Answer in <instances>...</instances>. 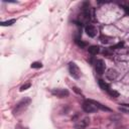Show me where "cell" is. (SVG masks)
I'll return each instance as SVG.
<instances>
[{
    "label": "cell",
    "instance_id": "6da1fadb",
    "mask_svg": "<svg viewBox=\"0 0 129 129\" xmlns=\"http://www.w3.org/2000/svg\"><path fill=\"white\" fill-rule=\"evenodd\" d=\"M29 103H30V99H29V98H24V99H22L19 103L16 104L13 113H14L15 115L20 114L21 112H23V111L27 108V106L29 105Z\"/></svg>",
    "mask_w": 129,
    "mask_h": 129
},
{
    "label": "cell",
    "instance_id": "7a4b0ae2",
    "mask_svg": "<svg viewBox=\"0 0 129 129\" xmlns=\"http://www.w3.org/2000/svg\"><path fill=\"white\" fill-rule=\"evenodd\" d=\"M83 110L86 113H94V112H97L99 109L96 107V105L93 103L92 100H87L83 103Z\"/></svg>",
    "mask_w": 129,
    "mask_h": 129
},
{
    "label": "cell",
    "instance_id": "3957f363",
    "mask_svg": "<svg viewBox=\"0 0 129 129\" xmlns=\"http://www.w3.org/2000/svg\"><path fill=\"white\" fill-rule=\"evenodd\" d=\"M69 70H70V74L73 78L75 79H79L81 76V70L79 69V67L75 63V62H70L69 64Z\"/></svg>",
    "mask_w": 129,
    "mask_h": 129
},
{
    "label": "cell",
    "instance_id": "277c9868",
    "mask_svg": "<svg viewBox=\"0 0 129 129\" xmlns=\"http://www.w3.org/2000/svg\"><path fill=\"white\" fill-rule=\"evenodd\" d=\"M89 124H90V119L88 117H86V118H84L82 120L77 121L75 123L74 127H75V129H85Z\"/></svg>",
    "mask_w": 129,
    "mask_h": 129
},
{
    "label": "cell",
    "instance_id": "5b68a950",
    "mask_svg": "<svg viewBox=\"0 0 129 129\" xmlns=\"http://www.w3.org/2000/svg\"><path fill=\"white\" fill-rule=\"evenodd\" d=\"M52 95L58 97V98H64V97H68L69 96V91L67 89H53L51 91Z\"/></svg>",
    "mask_w": 129,
    "mask_h": 129
},
{
    "label": "cell",
    "instance_id": "8992f818",
    "mask_svg": "<svg viewBox=\"0 0 129 129\" xmlns=\"http://www.w3.org/2000/svg\"><path fill=\"white\" fill-rule=\"evenodd\" d=\"M85 30H86V33H87L90 37H95L96 34H97V32H98L97 27L94 26V25H92V24H88V25H86Z\"/></svg>",
    "mask_w": 129,
    "mask_h": 129
},
{
    "label": "cell",
    "instance_id": "52a82bcc",
    "mask_svg": "<svg viewBox=\"0 0 129 129\" xmlns=\"http://www.w3.org/2000/svg\"><path fill=\"white\" fill-rule=\"evenodd\" d=\"M105 69H106V63L103 59H99L97 60L96 62V72L99 74V75H103L104 72H105Z\"/></svg>",
    "mask_w": 129,
    "mask_h": 129
},
{
    "label": "cell",
    "instance_id": "ba28073f",
    "mask_svg": "<svg viewBox=\"0 0 129 129\" xmlns=\"http://www.w3.org/2000/svg\"><path fill=\"white\" fill-rule=\"evenodd\" d=\"M117 77H118V72L114 69H109L106 73V78L110 81H114Z\"/></svg>",
    "mask_w": 129,
    "mask_h": 129
},
{
    "label": "cell",
    "instance_id": "9c48e42d",
    "mask_svg": "<svg viewBox=\"0 0 129 129\" xmlns=\"http://www.w3.org/2000/svg\"><path fill=\"white\" fill-rule=\"evenodd\" d=\"M98 83H99L100 88H101L103 91H106V92L108 93V92L111 90V89H110V86H109V85H108V84H107V83H106L104 80H101V79H100V80L98 81Z\"/></svg>",
    "mask_w": 129,
    "mask_h": 129
},
{
    "label": "cell",
    "instance_id": "30bf717a",
    "mask_svg": "<svg viewBox=\"0 0 129 129\" xmlns=\"http://www.w3.org/2000/svg\"><path fill=\"white\" fill-rule=\"evenodd\" d=\"M88 51H89L91 54L95 55V54H97V53L100 51V47H99L98 45H91V46L88 48Z\"/></svg>",
    "mask_w": 129,
    "mask_h": 129
},
{
    "label": "cell",
    "instance_id": "8fae6325",
    "mask_svg": "<svg viewBox=\"0 0 129 129\" xmlns=\"http://www.w3.org/2000/svg\"><path fill=\"white\" fill-rule=\"evenodd\" d=\"M92 101H93V100H92ZM93 103H94V104L96 105V107H97L98 109H100V110H103V111H111L110 108H108V107L102 105L101 103H99V102H97V101H93Z\"/></svg>",
    "mask_w": 129,
    "mask_h": 129
},
{
    "label": "cell",
    "instance_id": "7c38bea8",
    "mask_svg": "<svg viewBox=\"0 0 129 129\" xmlns=\"http://www.w3.org/2000/svg\"><path fill=\"white\" fill-rule=\"evenodd\" d=\"M100 40H101V42L107 44L112 40V37H109V36H106V35H101L100 36Z\"/></svg>",
    "mask_w": 129,
    "mask_h": 129
},
{
    "label": "cell",
    "instance_id": "4fadbf2b",
    "mask_svg": "<svg viewBox=\"0 0 129 129\" xmlns=\"http://www.w3.org/2000/svg\"><path fill=\"white\" fill-rule=\"evenodd\" d=\"M15 21H16L15 19H9V20H7V21H2V22H1V25H2V26H10V25L14 24Z\"/></svg>",
    "mask_w": 129,
    "mask_h": 129
},
{
    "label": "cell",
    "instance_id": "5bb4252c",
    "mask_svg": "<svg viewBox=\"0 0 129 129\" xmlns=\"http://www.w3.org/2000/svg\"><path fill=\"white\" fill-rule=\"evenodd\" d=\"M30 67H31V69H40L42 67V64L40 62H38V61H34V62L31 63Z\"/></svg>",
    "mask_w": 129,
    "mask_h": 129
},
{
    "label": "cell",
    "instance_id": "9a60e30c",
    "mask_svg": "<svg viewBox=\"0 0 129 129\" xmlns=\"http://www.w3.org/2000/svg\"><path fill=\"white\" fill-rule=\"evenodd\" d=\"M108 94H109L111 97H113V98H117V97H119V93L116 92V91H114V90H112V89L108 92Z\"/></svg>",
    "mask_w": 129,
    "mask_h": 129
},
{
    "label": "cell",
    "instance_id": "2e32d148",
    "mask_svg": "<svg viewBox=\"0 0 129 129\" xmlns=\"http://www.w3.org/2000/svg\"><path fill=\"white\" fill-rule=\"evenodd\" d=\"M123 45H124V42H118L117 44H115V45L111 46V49H117V48H121Z\"/></svg>",
    "mask_w": 129,
    "mask_h": 129
},
{
    "label": "cell",
    "instance_id": "e0dca14e",
    "mask_svg": "<svg viewBox=\"0 0 129 129\" xmlns=\"http://www.w3.org/2000/svg\"><path fill=\"white\" fill-rule=\"evenodd\" d=\"M28 88H30V84H29V83H27V84H25V85L21 86V88H20V92H23V91L27 90Z\"/></svg>",
    "mask_w": 129,
    "mask_h": 129
},
{
    "label": "cell",
    "instance_id": "ac0fdd59",
    "mask_svg": "<svg viewBox=\"0 0 129 129\" xmlns=\"http://www.w3.org/2000/svg\"><path fill=\"white\" fill-rule=\"evenodd\" d=\"M76 42H77V44H78L79 46H81V47L86 46V43L83 42V41H80V39H78V38H76Z\"/></svg>",
    "mask_w": 129,
    "mask_h": 129
},
{
    "label": "cell",
    "instance_id": "d6986e66",
    "mask_svg": "<svg viewBox=\"0 0 129 129\" xmlns=\"http://www.w3.org/2000/svg\"><path fill=\"white\" fill-rule=\"evenodd\" d=\"M73 90H74L75 92H77L78 94H82V92H81V91H79V90H78V88H76V87H74V88H73Z\"/></svg>",
    "mask_w": 129,
    "mask_h": 129
}]
</instances>
